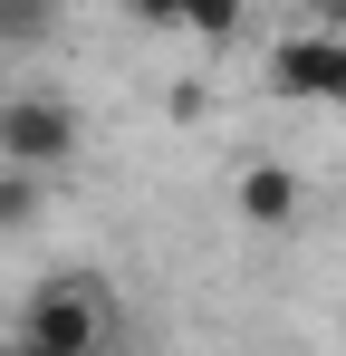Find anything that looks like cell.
Listing matches in <instances>:
<instances>
[{
  "instance_id": "1",
  "label": "cell",
  "mask_w": 346,
  "mask_h": 356,
  "mask_svg": "<svg viewBox=\"0 0 346 356\" xmlns=\"http://www.w3.org/2000/svg\"><path fill=\"white\" fill-rule=\"evenodd\" d=\"M10 356H106V280L49 270L10 327Z\"/></svg>"
},
{
  "instance_id": "2",
  "label": "cell",
  "mask_w": 346,
  "mask_h": 356,
  "mask_svg": "<svg viewBox=\"0 0 346 356\" xmlns=\"http://www.w3.org/2000/svg\"><path fill=\"white\" fill-rule=\"evenodd\" d=\"M77 154H87V116H77L58 87H10V97H0V164H10V174L49 183V174H67Z\"/></svg>"
},
{
  "instance_id": "3",
  "label": "cell",
  "mask_w": 346,
  "mask_h": 356,
  "mask_svg": "<svg viewBox=\"0 0 346 356\" xmlns=\"http://www.w3.org/2000/svg\"><path fill=\"white\" fill-rule=\"evenodd\" d=\"M260 67L298 106H346V29H288V39H270Z\"/></svg>"
},
{
  "instance_id": "4",
  "label": "cell",
  "mask_w": 346,
  "mask_h": 356,
  "mask_svg": "<svg viewBox=\"0 0 346 356\" xmlns=\"http://www.w3.org/2000/svg\"><path fill=\"white\" fill-rule=\"evenodd\" d=\"M231 212H240L250 232H298L308 174H288V164H240V174H231Z\"/></svg>"
},
{
  "instance_id": "5",
  "label": "cell",
  "mask_w": 346,
  "mask_h": 356,
  "mask_svg": "<svg viewBox=\"0 0 346 356\" xmlns=\"http://www.w3.org/2000/svg\"><path fill=\"white\" fill-rule=\"evenodd\" d=\"M58 39V0H0V49L10 58H39Z\"/></svg>"
},
{
  "instance_id": "6",
  "label": "cell",
  "mask_w": 346,
  "mask_h": 356,
  "mask_svg": "<svg viewBox=\"0 0 346 356\" xmlns=\"http://www.w3.org/2000/svg\"><path fill=\"white\" fill-rule=\"evenodd\" d=\"M183 39H202V49H222V39H240V0H183V19H173Z\"/></svg>"
},
{
  "instance_id": "7",
  "label": "cell",
  "mask_w": 346,
  "mask_h": 356,
  "mask_svg": "<svg viewBox=\"0 0 346 356\" xmlns=\"http://www.w3.org/2000/svg\"><path fill=\"white\" fill-rule=\"evenodd\" d=\"M39 202H49V183L0 164V232H29V222H39Z\"/></svg>"
},
{
  "instance_id": "8",
  "label": "cell",
  "mask_w": 346,
  "mask_h": 356,
  "mask_svg": "<svg viewBox=\"0 0 346 356\" xmlns=\"http://www.w3.org/2000/svg\"><path fill=\"white\" fill-rule=\"evenodd\" d=\"M125 19H145V29H173V19H183V0H125Z\"/></svg>"
},
{
  "instance_id": "9",
  "label": "cell",
  "mask_w": 346,
  "mask_h": 356,
  "mask_svg": "<svg viewBox=\"0 0 346 356\" xmlns=\"http://www.w3.org/2000/svg\"><path fill=\"white\" fill-rule=\"evenodd\" d=\"M308 29H346V0H308Z\"/></svg>"
},
{
  "instance_id": "10",
  "label": "cell",
  "mask_w": 346,
  "mask_h": 356,
  "mask_svg": "<svg viewBox=\"0 0 346 356\" xmlns=\"http://www.w3.org/2000/svg\"><path fill=\"white\" fill-rule=\"evenodd\" d=\"M0 356H10V327H0Z\"/></svg>"
}]
</instances>
